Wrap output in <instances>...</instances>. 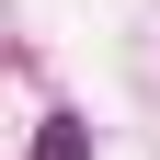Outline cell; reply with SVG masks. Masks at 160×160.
<instances>
[{
    "label": "cell",
    "mask_w": 160,
    "mask_h": 160,
    "mask_svg": "<svg viewBox=\"0 0 160 160\" xmlns=\"http://www.w3.org/2000/svg\"><path fill=\"white\" fill-rule=\"evenodd\" d=\"M34 160H92V126H80V114H46V126H34Z\"/></svg>",
    "instance_id": "6da1fadb"
}]
</instances>
